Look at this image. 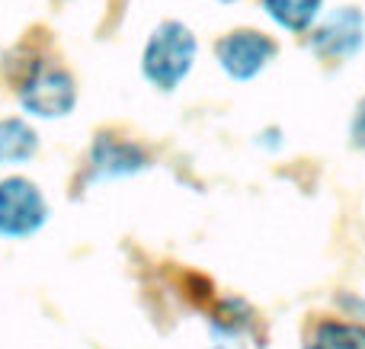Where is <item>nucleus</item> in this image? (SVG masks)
<instances>
[{
    "instance_id": "1",
    "label": "nucleus",
    "mask_w": 365,
    "mask_h": 349,
    "mask_svg": "<svg viewBox=\"0 0 365 349\" xmlns=\"http://www.w3.org/2000/svg\"><path fill=\"white\" fill-rule=\"evenodd\" d=\"M192 61H195V38L189 32V26L164 23L158 26V32L148 42L141 68H145V77L154 87L173 90L192 71Z\"/></svg>"
},
{
    "instance_id": "10",
    "label": "nucleus",
    "mask_w": 365,
    "mask_h": 349,
    "mask_svg": "<svg viewBox=\"0 0 365 349\" xmlns=\"http://www.w3.org/2000/svg\"><path fill=\"white\" fill-rule=\"evenodd\" d=\"M353 135H356V145H365V100H362V106H359V115H356Z\"/></svg>"
},
{
    "instance_id": "8",
    "label": "nucleus",
    "mask_w": 365,
    "mask_h": 349,
    "mask_svg": "<svg viewBox=\"0 0 365 349\" xmlns=\"http://www.w3.org/2000/svg\"><path fill=\"white\" fill-rule=\"evenodd\" d=\"M308 349H365V327L324 324V327H317Z\"/></svg>"
},
{
    "instance_id": "6",
    "label": "nucleus",
    "mask_w": 365,
    "mask_h": 349,
    "mask_svg": "<svg viewBox=\"0 0 365 349\" xmlns=\"http://www.w3.org/2000/svg\"><path fill=\"white\" fill-rule=\"evenodd\" d=\"M36 132L19 119H0V164H19L36 154Z\"/></svg>"
},
{
    "instance_id": "5",
    "label": "nucleus",
    "mask_w": 365,
    "mask_h": 349,
    "mask_svg": "<svg viewBox=\"0 0 365 349\" xmlns=\"http://www.w3.org/2000/svg\"><path fill=\"white\" fill-rule=\"evenodd\" d=\"M365 42V19L359 10L343 6L340 13L327 16V23H321V29L314 32V51L327 58H349L362 48Z\"/></svg>"
},
{
    "instance_id": "9",
    "label": "nucleus",
    "mask_w": 365,
    "mask_h": 349,
    "mask_svg": "<svg viewBox=\"0 0 365 349\" xmlns=\"http://www.w3.org/2000/svg\"><path fill=\"white\" fill-rule=\"evenodd\" d=\"M96 160L100 164H109L106 170H132V167L141 164V154L135 151L132 145H113V141H103L96 147Z\"/></svg>"
},
{
    "instance_id": "3",
    "label": "nucleus",
    "mask_w": 365,
    "mask_h": 349,
    "mask_svg": "<svg viewBox=\"0 0 365 349\" xmlns=\"http://www.w3.org/2000/svg\"><path fill=\"white\" fill-rule=\"evenodd\" d=\"M77 100L74 80H71L68 71L42 64L29 74V80L19 90V103L23 109H29L32 115H42V119H55V115H68L71 106Z\"/></svg>"
},
{
    "instance_id": "2",
    "label": "nucleus",
    "mask_w": 365,
    "mask_h": 349,
    "mask_svg": "<svg viewBox=\"0 0 365 349\" xmlns=\"http://www.w3.org/2000/svg\"><path fill=\"white\" fill-rule=\"evenodd\" d=\"M45 199L29 179H4L0 183V234L29 237L45 224Z\"/></svg>"
},
{
    "instance_id": "4",
    "label": "nucleus",
    "mask_w": 365,
    "mask_h": 349,
    "mask_svg": "<svg viewBox=\"0 0 365 349\" xmlns=\"http://www.w3.org/2000/svg\"><path fill=\"white\" fill-rule=\"evenodd\" d=\"M272 58H276V42L269 36H263V32L240 29L218 42V61L225 68V74L234 77V80L257 77Z\"/></svg>"
},
{
    "instance_id": "7",
    "label": "nucleus",
    "mask_w": 365,
    "mask_h": 349,
    "mask_svg": "<svg viewBox=\"0 0 365 349\" xmlns=\"http://www.w3.org/2000/svg\"><path fill=\"white\" fill-rule=\"evenodd\" d=\"M263 6L282 29L302 32L314 23L317 10H321V0H263Z\"/></svg>"
}]
</instances>
